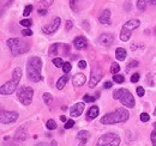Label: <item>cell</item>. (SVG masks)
<instances>
[{
  "instance_id": "1",
  "label": "cell",
  "mask_w": 156,
  "mask_h": 146,
  "mask_svg": "<svg viewBox=\"0 0 156 146\" xmlns=\"http://www.w3.org/2000/svg\"><path fill=\"white\" fill-rule=\"evenodd\" d=\"M41 71H42V60L39 56H31L27 62L28 78L34 83H37L40 80H42L43 77L41 74Z\"/></svg>"
},
{
  "instance_id": "2",
  "label": "cell",
  "mask_w": 156,
  "mask_h": 146,
  "mask_svg": "<svg viewBox=\"0 0 156 146\" xmlns=\"http://www.w3.org/2000/svg\"><path fill=\"white\" fill-rule=\"evenodd\" d=\"M130 117V113L124 108H118L113 113H108L101 119L102 125H115L120 122H126Z\"/></svg>"
},
{
  "instance_id": "3",
  "label": "cell",
  "mask_w": 156,
  "mask_h": 146,
  "mask_svg": "<svg viewBox=\"0 0 156 146\" xmlns=\"http://www.w3.org/2000/svg\"><path fill=\"white\" fill-rule=\"evenodd\" d=\"M6 44L7 47L10 48L11 53L13 56H18L24 53H27L30 48V43L25 40H20V38H9L6 41Z\"/></svg>"
},
{
  "instance_id": "4",
  "label": "cell",
  "mask_w": 156,
  "mask_h": 146,
  "mask_svg": "<svg viewBox=\"0 0 156 146\" xmlns=\"http://www.w3.org/2000/svg\"><path fill=\"white\" fill-rule=\"evenodd\" d=\"M20 78H22V70H20V67H16V68L13 70V73H12V79H11L10 82L5 83V84L1 86L0 93H1L2 96L13 93L15 90H16V88H17V85L20 84Z\"/></svg>"
},
{
  "instance_id": "5",
  "label": "cell",
  "mask_w": 156,
  "mask_h": 146,
  "mask_svg": "<svg viewBox=\"0 0 156 146\" xmlns=\"http://www.w3.org/2000/svg\"><path fill=\"white\" fill-rule=\"evenodd\" d=\"M113 98L117 99V101H120L121 104L127 107V108H133L135 104H136L132 93L127 89H117L113 92Z\"/></svg>"
},
{
  "instance_id": "6",
  "label": "cell",
  "mask_w": 156,
  "mask_h": 146,
  "mask_svg": "<svg viewBox=\"0 0 156 146\" xmlns=\"http://www.w3.org/2000/svg\"><path fill=\"white\" fill-rule=\"evenodd\" d=\"M139 25H140V20H139V19H130V20H127V22L122 25V28H121L120 40L124 41V42H127V41L131 38L132 30L137 29Z\"/></svg>"
},
{
  "instance_id": "7",
  "label": "cell",
  "mask_w": 156,
  "mask_h": 146,
  "mask_svg": "<svg viewBox=\"0 0 156 146\" xmlns=\"http://www.w3.org/2000/svg\"><path fill=\"white\" fill-rule=\"evenodd\" d=\"M120 137L115 133H106L98 138L96 146H119Z\"/></svg>"
},
{
  "instance_id": "8",
  "label": "cell",
  "mask_w": 156,
  "mask_h": 146,
  "mask_svg": "<svg viewBox=\"0 0 156 146\" xmlns=\"http://www.w3.org/2000/svg\"><path fill=\"white\" fill-rule=\"evenodd\" d=\"M17 96L23 106H30L34 96V90L29 86H22L17 92Z\"/></svg>"
},
{
  "instance_id": "9",
  "label": "cell",
  "mask_w": 156,
  "mask_h": 146,
  "mask_svg": "<svg viewBox=\"0 0 156 146\" xmlns=\"http://www.w3.org/2000/svg\"><path fill=\"white\" fill-rule=\"evenodd\" d=\"M90 74H91V78H90V82H89V86L93 89V88H95L98 85V83L101 80V78L103 75V71L101 70L100 66H95V67L91 68Z\"/></svg>"
},
{
  "instance_id": "10",
  "label": "cell",
  "mask_w": 156,
  "mask_h": 146,
  "mask_svg": "<svg viewBox=\"0 0 156 146\" xmlns=\"http://www.w3.org/2000/svg\"><path fill=\"white\" fill-rule=\"evenodd\" d=\"M69 52H70V47H69L67 44H64V43H55V44H53V46L49 48V55H51V56H54V57H55L59 53L66 55V54H69Z\"/></svg>"
},
{
  "instance_id": "11",
  "label": "cell",
  "mask_w": 156,
  "mask_h": 146,
  "mask_svg": "<svg viewBox=\"0 0 156 146\" xmlns=\"http://www.w3.org/2000/svg\"><path fill=\"white\" fill-rule=\"evenodd\" d=\"M60 23H61V20L59 17H55L54 19H52V22L49 23V24H47V25H44L43 28H42V31L46 34V35H51V34H53V33H55L57 30L59 29V26H60Z\"/></svg>"
},
{
  "instance_id": "12",
  "label": "cell",
  "mask_w": 156,
  "mask_h": 146,
  "mask_svg": "<svg viewBox=\"0 0 156 146\" xmlns=\"http://www.w3.org/2000/svg\"><path fill=\"white\" fill-rule=\"evenodd\" d=\"M18 119V114L16 111H2L1 113V123L2 125H7V123H12Z\"/></svg>"
},
{
  "instance_id": "13",
  "label": "cell",
  "mask_w": 156,
  "mask_h": 146,
  "mask_svg": "<svg viewBox=\"0 0 156 146\" xmlns=\"http://www.w3.org/2000/svg\"><path fill=\"white\" fill-rule=\"evenodd\" d=\"M84 108H85V104H84L83 102L76 103V104L72 106L71 109H70L71 116H72V117H78V116H80V115L83 114V111H84Z\"/></svg>"
},
{
  "instance_id": "14",
  "label": "cell",
  "mask_w": 156,
  "mask_h": 146,
  "mask_svg": "<svg viewBox=\"0 0 156 146\" xmlns=\"http://www.w3.org/2000/svg\"><path fill=\"white\" fill-rule=\"evenodd\" d=\"M113 41H114V38H113V35H111V34H102L98 36L100 44H102L105 47H111Z\"/></svg>"
},
{
  "instance_id": "15",
  "label": "cell",
  "mask_w": 156,
  "mask_h": 146,
  "mask_svg": "<svg viewBox=\"0 0 156 146\" xmlns=\"http://www.w3.org/2000/svg\"><path fill=\"white\" fill-rule=\"evenodd\" d=\"M28 137V129L25 128V126H22L16 130V134H15V140L17 141H24Z\"/></svg>"
},
{
  "instance_id": "16",
  "label": "cell",
  "mask_w": 156,
  "mask_h": 146,
  "mask_svg": "<svg viewBox=\"0 0 156 146\" xmlns=\"http://www.w3.org/2000/svg\"><path fill=\"white\" fill-rule=\"evenodd\" d=\"M90 138V133L87 132V130H80L77 135V140H78V145L77 146H84L87 144V141L89 140Z\"/></svg>"
},
{
  "instance_id": "17",
  "label": "cell",
  "mask_w": 156,
  "mask_h": 146,
  "mask_svg": "<svg viewBox=\"0 0 156 146\" xmlns=\"http://www.w3.org/2000/svg\"><path fill=\"white\" fill-rule=\"evenodd\" d=\"M73 44H75V47L77 49H85L88 47V41L84 36H78L75 38Z\"/></svg>"
},
{
  "instance_id": "18",
  "label": "cell",
  "mask_w": 156,
  "mask_h": 146,
  "mask_svg": "<svg viewBox=\"0 0 156 146\" xmlns=\"http://www.w3.org/2000/svg\"><path fill=\"white\" fill-rule=\"evenodd\" d=\"M98 22L101 24H111V10L106 9L101 15H100V18H98Z\"/></svg>"
},
{
  "instance_id": "19",
  "label": "cell",
  "mask_w": 156,
  "mask_h": 146,
  "mask_svg": "<svg viewBox=\"0 0 156 146\" xmlns=\"http://www.w3.org/2000/svg\"><path fill=\"white\" fill-rule=\"evenodd\" d=\"M85 80H87V78H85V75L83 73H77L72 79V84L75 86H82L85 83Z\"/></svg>"
},
{
  "instance_id": "20",
  "label": "cell",
  "mask_w": 156,
  "mask_h": 146,
  "mask_svg": "<svg viewBox=\"0 0 156 146\" xmlns=\"http://www.w3.org/2000/svg\"><path fill=\"white\" fill-rule=\"evenodd\" d=\"M156 5V0H138L137 1V7L139 11H145L147 9V5Z\"/></svg>"
},
{
  "instance_id": "21",
  "label": "cell",
  "mask_w": 156,
  "mask_h": 146,
  "mask_svg": "<svg viewBox=\"0 0 156 146\" xmlns=\"http://www.w3.org/2000/svg\"><path fill=\"white\" fill-rule=\"evenodd\" d=\"M98 115V106H93V107H90V109L88 110L87 119L88 120H93V119H96Z\"/></svg>"
},
{
  "instance_id": "22",
  "label": "cell",
  "mask_w": 156,
  "mask_h": 146,
  "mask_svg": "<svg viewBox=\"0 0 156 146\" xmlns=\"http://www.w3.org/2000/svg\"><path fill=\"white\" fill-rule=\"evenodd\" d=\"M67 80H69V75H67V74H64V75L59 79L58 83H57V88H58L59 90H62V89H64V86L66 85Z\"/></svg>"
},
{
  "instance_id": "23",
  "label": "cell",
  "mask_w": 156,
  "mask_h": 146,
  "mask_svg": "<svg viewBox=\"0 0 156 146\" xmlns=\"http://www.w3.org/2000/svg\"><path fill=\"white\" fill-rule=\"evenodd\" d=\"M115 57H117L118 60H120V61L125 60L126 59V50L124 48H117V50H115Z\"/></svg>"
},
{
  "instance_id": "24",
  "label": "cell",
  "mask_w": 156,
  "mask_h": 146,
  "mask_svg": "<svg viewBox=\"0 0 156 146\" xmlns=\"http://www.w3.org/2000/svg\"><path fill=\"white\" fill-rule=\"evenodd\" d=\"M52 4H53V0H41L39 4V10L40 9H46L47 10V7L51 6Z\"/></svg>"
},
{
  "instance_id": "25",
  "label": "cell",
  "mask_w": 156,
  "mask_h": 146,
  "mask_svg": "<svg viewBox=\"0 0 156 146\" xmlns=\"http://www.w3.org/2000/svg\"><path fill=\"white\" fill-rule=\"evenodd\" d=\"M43 101H44V103L47 106H51L52 104V101H53V96L49 92H46V93H43Z\"/></svg>"
},
{
  "instance_id": "26",
  "label": "cell",
  "mask_w": 156,
  "mask_h": 146,
  "mask_svg": "<svg viewBox=\"0 0 156 146\" xmlns=\"http://www.w3.org/2000/svg\"><path fill=\"white\" fill-rule=\"evenodd\" d=\"M53 64H54L55 67L62 68V66H64V60H62V57H54V59H53Z\"/></svg>"
},
{
  "instance_id": "27",
  "label": "cell",
  "mask_w": 156,
  "mask_h": 146,
  "mask_svg": "<svg viewBox=\"0 0 156 146\" xmlns=\"http://www.w3.org/2000/svg\"><path fill=\"white\" fill-rule=\"evenodd\" d=\"M46 127L48 128L49 130H52V129H55L57 128V123H55V121L53 119H49L47 121V123H46Z\"/></svg>"
},
{
  "instance_id": "28",
  "label": "cell",
  "mask_w": 156,
  "mask_h": 146,
  "mask_svg": "<svg viewBox=\"0 0 156 146\" xmlns=\"http://www.w3.org/2000/svg\"><path fill=\"white\" fill-rule=\"evenodd\" d=\"M154 130L150 133V139H151V143H153V145L156 146V122H154Z\"/></svg>"
},
{
  "instance_id": "29",
  "label": "cell",
  "mask_w": 156,
  "mask_h": 146,
  "mask_svg": "<svg viewBox=\"0 0 156 146\" xmlns=\"http://www.w3.org/2000/svg\"><path fill=\"white\" fill-rule=\"evenodd\" d=\"M119 71H120V66L118 65L117 62H113V64H112V66H111V73H113V74H118Z\"/></svg>"
},
{
  "instance_id": "30",
  "label": "cell",
  "mask_w": 156,
  "mask_h": 146,
  "mask_svg": "<svg viewBox=\"0 0 156 146\" xmlns=\"http://www.w3.org/2000/svg\"><path fill=\"white\" fill-rule=\"evenodd\" d=\"M113 80H114L115 83H118V84H121V83H124L125 78H124V75H120V74H114Z\"/></svg>"
},
{
  "instance_id": "31",
  "label": "cell",
  "mask_w": 156,
  "mask_h": 146,
  "mask_svg": "<svg viewBox=\"0 0 156 146\" xmlns=\"http://www.w3.org/2000/svg\"><path fill=\"white\" fill-rule=\"evenodd\" d=\"M31 10H33V6H31V5H27L25 9H24V11H23V16H24V17H28V16L30 15Z\"/></svg>"
},
{
  "instance_id": "32",
  "label": "cell",
  "mask_w": 156,
  "mask_h": 146,
  "mask_svg": "<svg viewBox=\"0 0 156 146\" xmlns=\"http://www.w3.org/2000/svg\"><path fill=\"white\" fill-rule=\"evenodd\" d=\"M31 24H33V22H31L30 19H22V20H20V25H23V26H25V28H30Z\"/></svg>"
},
{
  "instance_id": "33",
  "label": "cell",
  "mask_w": 156,
  "mask_h": 146,
  "mask_svg": "<svg viewBox=\"0 0 156 146\" xmlns=\"http://www.w3.org/2000/svg\"><path fill=\"white\" fill-rule=\"evenodd\" d=\"M137 66H138V61L132 60V61H130V62L127 64V68H126V71L129 72V71H130V68H135V67H137Z\"/></svg>"
},
{
  "instance_id": "34",
  "label": "cell",
  "mask_w": 156,
  "mask_h": 146,
  "mask_svg": "<svg viewBox=\"0 0 156 146\" xmlns=\"http://www.w3.org/2000/svg\"><path fill=\"white\" fill-rule=\"evenodd\" d=\"M75 125H76V123H75L73 120H67V121L65 122V125H64V128H65V129H70V128L73 127Z\"/></svg>"
},
{
  "instance_id": "35",
  "label": "cell",
  "mask_w": 156,
  "mask_h": 146,
  "mask_svg": "<svg viewBox=\"0 0 156 146\" xmlns=\"http://www.w3.org/2000/svg\"><path fill=\"white\" fill-rule=\"evenodd\" d=\"M149 119H150V116H149L148 113H142V114H140V121H142V122H148Z\"/></svg>"
},
{
  "instance_id": "36",
  "label": "cell",
  "mask_w": 156,
  "mask_h": 146,
  "mask_svg": "<svg viewBox=\"0 0 156 146\" xmlns=\"http://www.w3.org/2000/svg\"><path fill=\"white\" fill-rule=\"evenodd\" d=\"M71 68H72V66H71L70 62H64V66H62L64 73H69L70 71H71Z\"/></svg>"
},
{
  "instance_id": "37",
  "label": "cell",
  "mask_w": 156,
  "mask_h": 146,
  "mask_svg": "<svg viewBox=\"0 0 156 146\" xmlns=\"http://www.w3.org/2000/svg\"><path fill=\"white\" fill-rule=\"evenodd\" d=\"M13 2V0H1V9L4 10L5 7H7V6H10L11 4Z\"/></svg>"
},
{
  "instance_id": "38",
  "label": "cell",
  "mask_w": 156,
  "mask_h": 146,
  "mask_svg": "<svg viewBox=\"0 0 156 146\" xmlns=\"http://www.w3.org/2000/svg\"><path fill=\"white\" fill-rule=\"evenodd\" d=\"M79 0H70V6H71V9L73 10V11H78V7H77V2Z\"/></svg>"
},
{
  "instance_id": "39",
  "label": "cell",
  "mask_w": 156,
  "mask_h": 146,
  "mask_svg": "<svg viewBox=\"0 0 156 146\" xmlns=\"http://www.w3.org/2000/svg\"><path fill=\"white\" fill-rule=\"evenodd\" d=\"M22 35H23V36H31V35H33V31L27 28V29H23V30H22Z\"/></svg>"
},
{
  "instance_id": "40",
  "label": "cell",
  "mask_w": 156,
  "mask_h": 146,
  "mask_svg": "<svg viewBox=\"0 0 156 146\" xmlns=\"http://www.w3.org/2000/svg\"><path fill=\"white\" fill-rule=\"evenodd\" d=\"M83 99H84V102H94L95 97H93L90 95H85V96H83Z\"/></svg>"
},
{
  "instance_id": "41",
  "label": "cell",
  "mask_w": 156,
  "mask_h": 146,
  "mask_svg": "<svg viewBox=\"0 0 156 146\" xmlns=\"http://www.w3.org/2000/svg\"><path fill=\"white\" fill-rule=\"evenodd\" d=\"M136 91H137V95H138L139 97H143V96L145 95V90H144V89H143L142 86H138Z\"/></svg>"
},
{
  "instance_id": "42",
  "label": "cell",
  "mask_w": 156,
  "mask_h": 146,
  "mask_svg": "<svg viewBox=\"0 0 156 146\" xmlns=\"http://www.w3.org/2000/svg\"><path fill=\"white\" fill-rule=\"evenodd\" d=\"M139 80V74L138 73H135L131 75V83H137Z\"/></svg>"
},
{
  "instance_id": "43",
  "label": "cell",
  "mask_w": 156,
  "mask_h": 146,
  "mask_svg": "<svg viewBox=\"0 0 156 146\" xmlns=\"http://www.w3.org/2000/svg\"><path fill=\"white\" fill-rule=\"evenodd\" d=\"M78 67H79V68H82V70H84V68L87 67V62H85L84 60H80V61L78 62Z\"/></svg>"
},
{
  "instance_id": "44",
  "label": "cell",
  "mask_w": 156,
  "mask_h": 146,
  "mask_svg": "<svg viewBox=\"0 0 156 146\" xmlns=\"http://www.w3.org/2000/svg\"><path fill=\"white\" fill-rule=\"evenodd\" d=\"M72 26H73V22H72V20H67V22H66V29L70 30Z\"/></svg>"
},
{
  "instance_id": "45",
  "label": "cell",
  "mask_w": 156,
  "mask_h": 146,
  "mask_svg": "<svg viewBox=\"0 0 156 146\" xmlns=\"http://www.w3.org/2000/svg\"><path fill=\"white\" fill-rule=\"evenodd\" d=\"M113 85H112V82H106L105 84H103V88L105 89H111Z\"/></svg>"
},
{
  "instance_id": "46",
  "label": "cell",
  "mask_w": 156,
  "mask_h": 146,
  "mask_svg": "<svg viewBox=\"0 0 156 146\" xmlns=\"http://www.w3.org/2000/svg\"><path fill=\"white\" fill-rule=\"evenodd\" d=\"M37 12H39L40 16H44V15H47V10H46V9H40V10H37Z\"/></svg>"
},
{
  "instance_id": "47",
  "label": "cell",
  "mask_w": 156,
  "mask_h": 146,
  "mask_svg": "<svg viewBox=\"0 0 156 146\" xmlns=\"http://www.w3.org/2000/svg\"><path fill=\"white\" fill-rule=\"evenodd\" d=\"M60 120H61L62 122H66V121H67V120H66V116H65V115H62V116H60Z\"/></svg>"
},
{
  "instance_id": "48",
  "label": "cell",
  "mask_w": 156,
  "mask_h": 146,
  "mask_svg": "<svg viewBox=\"0 0 156 146\" xmlns=\"http://www.w3.org/2000/svg\"><path fill=\"white\" fill-rule=\"evenodd\" d=\"M35 146H48L47 144H44V143H39L37 145H35Z\"/></svg>"
},
{
  "instance_id": "49",
  "label": "cell",
  "mask_w": 156,
  "mask_h": 146,
  "mask_svg": "<svg viewBox=\"0 0 156 146\" xmlns=\"http://www.w3.org/2000/svg\"><path fill=\"white\" fill-rule=\"evenodd\" d=\"M61 109H62V110H66V109H67V107H66V106H62V107H61Z\"/></svg>"
},
{
  "instance_id": "50",
  "label": "cell",
  "mask_w": 156,
  "mask_h": 146,
  "mask_svg": "<svg viewBox=\"0 0 156 146\" xmlns=\"http://www.w3.org/2000/svg\"><path fill=\"white\" fill-rule=\"evenodd\" d=\"M51 144H52V146H57V143H55V141H52Z\"/></svg>"
},
{
  "instance_id": "51",
  "label": "cell",
  "mask_w": 156,
  "mask_h": 146,
  "mask_svg": "<svg viewBox=\"0 0 156 146\" xmlns=\"http://www.w3.org/2000/svg\"><path fill=\"white\" fill-rule=\"evenodd\" d=\"M154 116H156V108H155V110H154Z\"/></svg>"
}]
</instances>
